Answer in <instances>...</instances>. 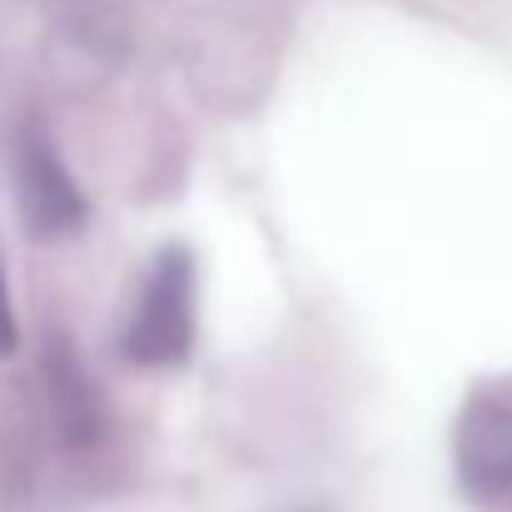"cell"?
<instances>
[{
	"label": "cell",
	"mask_w": 512,
	"mask_h": 512,
	"mask_svg": "<svg viewBox=\"0 0 512 512\" xmlns=\"http://www.w3.org/2000/svg\"><path fill=\"white\" fill-rule=\"evenodd\" d=\"M199 339V264L189 244H165L145 264V279L125 309L115 348L130 368L160 373L189 363Z\"/></svg>",
	"instance_id": "1"
},
{
	"label": "cell",
	"mask_w": 512,
	"mask_h": 512,
	"mask_svg": "<svg viewBox=\"0 0 512 512\" xmlns=\"http://www.w3.org/2000/svg\"><path fill=\"white\" fill-rule=\"evenodd\" d=\"M20 348V324H15V309H10V284H5V254H0V363L15 358Z\"/></svg>",
	"instance_id": "5"
},
{
	"label": "cell",
	"mask_w": 512,
	"mask_h": 512,
	"mask_svg": "<svg viewBox=\"0 0 512 512\" xmlns=\"http://www.w3.org/2000/svg\"><path fill=\"white\" fill-rule=\"evenodd\" d=\"M453 483L478 512H512V388L478 383L453 418Z\"/></svg>",
	"instance_id": "2"
},
{
	"label": "cell",
	"mask_w": 512,
	"mask_h": 512,
	"mask_svg": "<svg viewBox=\"0 0 512 512\" xmlns=\"http://www.w3.org/2000/svg\"><path fill=\"white\" fill-rule=\"evenodd\" d=\"M10 184L30 239H75L85 229L90 199L35 120H20L10 130Z\"/></svg>",
	"instance_id": "3"
},
{
	"label": "cell",
	"mask_w": 512,
	"mask_h": 512,
	"mask_svg": "<svg viewBox=\"0 0 512 512\" xmlns=\"http://www.w3.org/2000/svg\"><path fill=\"white\" fill-rule=\"evenodd\" d=\"M40 373H45V413H50L55 443L65 453H75V458L100 453L105 438H110V403H105L100 383L90 378L80 348H75V339L65 329H55L45 339Z\"/></svg>",
	"instance_id": "4"
}]
</instances>
